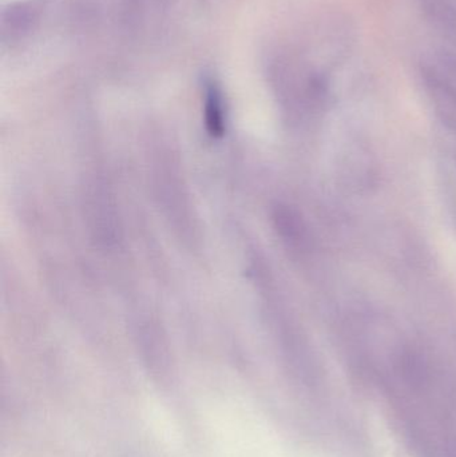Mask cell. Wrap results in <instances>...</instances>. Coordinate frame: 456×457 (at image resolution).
<instances>
[{"mask_svg": "<svg viewBox=\"0 0 456 457\" xmlns=\"http://www.w3.org/2000/svg\"><path fill=\"white\" fill-rule=\"evenodd\" d=\"M203 114L205 126L211 137L224 136L227 129V112L221 91L214 83L206 87L205 101H203Z\"/></svg>", "mask_w": 456, "mask_h": 457, "instance_id": "4", "label": "cell"}, {"mask_svg": "<svg viewBox=\"0 0 456 457\" xmlns=\"http://www.w3.org/2000/svg\"><path fill=\"white\" fill-rule=\"evenodd\" d=\"M147 168L153 195L177 241L187 249L201 246L203 230L178 153L161 138L149 144Z\"/></svg>", "mask_w": 456, "mask_h": 457, "instance_id": "1", "label": "cell"}, {"mask_svg": "<svg viewBox=\"0 0 456 457\" xmlns=\"http://www.w3.org/2000/svg\"><path fill=\"white\" fill-rule=\"evenodd\" d=\"M273 225L289 250L303 253L308 249V231L302 216L291 206L278 204L272 213Z\"/></svg>", "mask_w": 456, "mask_h": 457, "instance_id": "3", "label": "cell"}, {"mask_svg": "<svg viewBox=\"0 0 456 457\" xmlns=\"http://www.w3.org/2000/svg\"><path fill=\"white\" fill-rule=\"evenodd\" d=\"M82 198L86 227L96 247L106 253L122 249V220L109 179L94 171L83 184Z\"/></svg>", "mask_w": 456, "mask_h": 457, "instance_id": "2", "label": "cell"}]
</instances>
